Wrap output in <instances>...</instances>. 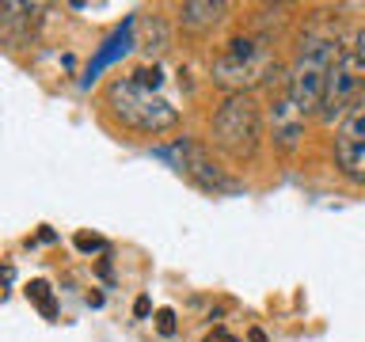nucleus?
<instances>
[{
    "label": "nucleus",
    "instance_id": "9d476101",
    "mask_svg": "<svg viewBox=\"0 0 365 342\" xmlns=\"http://www.w3.org/2000/svg\"><path fill=\"white\" fill-rule=\"evenodd\" d=\"M228 11V4H221V0H187V4L179 8V19L187 31H210L213 23H221V16Z\"/></svg>",
    "mask_w": 365,
    "mask_h": 342
},
{
    "label": "nucleus",
    "instance_id": "f8f14e48",
    "mask_svg": "<svg viewBox=\"0 0 365 342\" xmlns=\"http://www.w3.org/2000/svg\"><path fill=\"white\" fill-rule=\"evenodd\" d=\"M133 84H141L148 91H160V84H164V73H160V65H141V68H133L130 73Z\"/></svg>",
    "mask_w": 365,
    "mask_h": 342
},
{
    "label": "nucleus",
    "instance_id": "ddd939ff",
    "mask_svg": "<svg viewBox=\"0 0 365 342\" xmlns=\"http://www.w3.org/2000/svg\"><path fill=\"white\" fill-rule=\"evenodd\" d=\"M156 331L160 335H175V312L171 308H160L156 312Z\"/></svg>",
    "mask_w": 365,
    "mask_h": 342
},
{
    "label": "nucleus",
    "instance_id": "423d86ee",
    "mask_svg": "<svg viewBox=\"0 0 365 342\" xmlns=\"http://www.w3.org/2000/svg\"><path fill=\"white\" fill-rule=\"evenodd\" d=\"M365 95V61L350 50H339L335 65H331V76H327V91H324V107H319V118L324 122H342L346 110L354 107Z\"/></svg>",
    "mask_w": 365,
    "mask_h": 342
},
{
    "label": "nucleus",
    "instance_id": "f03ea898",
    "mask_svg": "<svg viewBox=\"0 0 365 342\" xmlns=\"http://www.w3.org/2000/svg\"><path fill=\"white\" fill-rule=\"evenodd\" d=\"M107 103L114 110V118L122 125H130L137 133H164V130H175L179 122V110L160 95V91H148L141 84H133L130 76H118L107 84Z\"/></svg>",
    "mask_w": 365,
    "mask_h": 342
},
{
    "label": "nucleus",
    "instance_id": "2eb2a0df",
    "mask_svg": "<svg viewBox=\"0 0 365 342\" xmlns=\"http://www.w3.org/2000/svg\"><path fill=\"white\" fill-rule=\"evenodd\" d=\"M350 50H354V53H358V57H361V61H365V27H361L358 34H354V42H350Z\"/></svg>",
    "mask_w": 365,
    "mask_h": 342
},
{
    "label": "nucleus",
    "instance_id": "0eeeda50",
    "mask_svg": "<svg viewBox=\"0 0 365 342\" xmlns=\"http://www.w3.org/2000/svg\"><path fill=\"white\" fill-rule=\"evenodd\" d=\"M335 167L342 179L365 187V95L346 110L335 130Z\"/></svg>",
    "mask_w": 365,
    "mask_h": 342
},
{
    "label": "nucleus",
    "instance_id": "f3484780",
    "mask_svg": "<svg viewBox=\"0 0 365 342\" xmlns=\"http://www.w3.org/2000/svg\"><path fill=\"white\" fill-rule=\"evenodd\" d=\"M133 312H137V316H148V296H141V301L133 304Z\"/></svg>",
    "mask_w": 365,
    "mask_h": 342
},
{
    "label": "nucleus",
    "instance_id": "6e6552de",
    "mask_svg": "<svg viewBox=\"0 0 365 342\" xmlns=\"http://www.w3.org/2000/svg\"><path fill=\"white\" fill-rule=\"evenodd\" d=\"M133 31H137V19L130 16V19H125V23H122L118 31L110 34L107 42L99 46V53L91 57V65H88V73H84V80H80V84L88 88L91 80H96V76H99V73H103V68H107V65H114V61H118V57H125V53L133 50V46H141V42L133 38Z\"/></svg>",
    "mask_w": 365,
    "mask_h": 342
},
{
    "label": "nucleus",
    "instance_id": "20e7f679",
    "mask_svg": "<svg viewBox=\"0 0 365 342\" xmlns=\"http://www.w3.org/2000/svg\"><path fill=\"white\" fill-rule=\"evenodd\" d=\"M274 68L270 50L259 38H228V46L221 50V57L213 61V84L228 88V95H240V91L255 88L259 80H267Z\"/></svg>",
    "mask_w": 365,
    "mask_h": 342
},
{
    "label": "nucleus",
    "instance_id": "7ed1b4c3",
    "mask_svg": "<svg viewBox=\"0 0 365 342\" xmlns=\"http://www.w3.org/2000/svg\"><path fill=\"white\" fill-rule=\"evenodd\" d=\"M262 141V114L259 103L251 99V91H240V95H228L213 114V145L221 148L228 160L236 164H247L255 160Z\"/></svg>",
    "mask_w": 365,
    "mask_h": 342
},
{
    "label": "nucleus",
    "instance_id": "1a4fd4ad",
    "mask_svg": "<svg viewBox=\"0 0 365 342\" xmlns=\"http://www.w3.org/2000/svg\"><path fill=\"white\" fill-rule=\"evenodd\" d=\"M304 130V118H301V110L293 107V99H289V91H285V99L274 103V141H278V148H289L297 145V137H301Z\"/></svg>",
    "mask_w": 365,
    "mask_h": 342
},
{
    "label": "nucleus",
    "instance_id": "f257e3e1",
    "mask_svg": "<svg viewBox=\"0 0 365 342\" xmlns=\"http://www.w3.org/2000/svg\"><path fill=\"white\" fill-rule=\"evenodd\" d=\"M335 42L331 38H312L301 42V50H297V61L289 68V76H285V91H289L293 107L301 110V118L308 114H319L324 107V91H327V76H331V65H335Z\"/></svg>",
    "mask_w": 365,
    "mask_h": 342
},
{
    "label": "nucleus",
    "instance_id": "dca6fc26",
    "mask_svg": "<svg viewBox=\"0 0 365 342\" xmlns=\"http://www.w3.org/2000/svg\"><path fill=\"white\" fill-rule=\"evenodd\" d=\"M205 342H236L232 335H228V331H221V327H217L213 331V335H205Z\"/></svg>",
    "mask_w": 365,
    "mask_h": 342
},
{
    "label": "nucleus",
    "instance_id": "9b49d317",
    "mask_svg": "<svg viewBox=\"0 0 365 342\" xmlns=\"http://www.w3.org/2000/svg\"><path fill=\"white\" fill-rule=\"evenodd\" d=\"M27 301L38 308V312L46 316V319H53L57 316V301H53V289H50V281H42V278H34L31 285H27Z\"/></svg>",
    "mask_w": 365,
    "mask_h": 342
},
{
    "label": "nucleus",
    "instance_id": "39448f33",
    "mask_svg": "<svg viewBox=\"0 0 365 342\" xmlns=\"http://www.w3.org/2000/svg\"><path fill=\"white\" fill-rule=\"evenodd\" d=\"M156 156L171 160V167H175L179 175H187L194 187H202L210 194H236L240 190V179L228 175V171L210 156V148L198 145V141H190V137H179V141L156 148Z\"/></svg>",
    "mask_w": 365,
    "mask_h": 342
},
{
    "label": "nucleus",
    "instance_id": "4468645a",
    "mask_svg": "<svg viewBox=\"0 0 365 342\" xmlns=\"http://www.w3.org/2000/svg\"><path fill=\"white\" fill-rule=\"evenodd\" d=\"M76 247H80V251H107V239H99V236H88V232H80V236H76Z\"/></svg>",
    "mask_w": 365,
    "mask_h": 342
}]
</instances>
